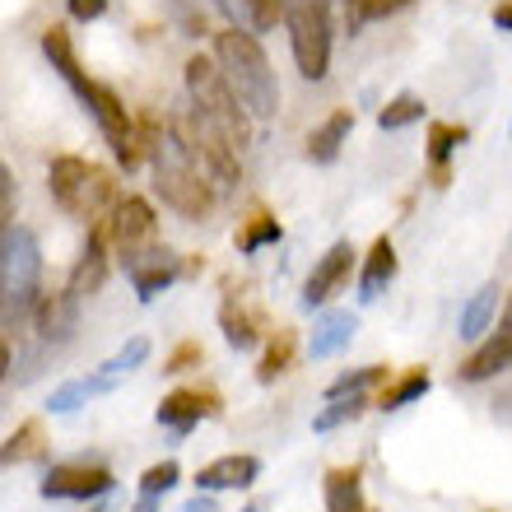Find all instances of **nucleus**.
Segmentation results:
<instances>
[{
  "instance_id": "nucleus-30",
  "label": "nucleus",
  "mask_w": 512,
  "mask_h": 512,
  "mask_svg": "<svg viewBox=\"0 0 512 512\" xmlns=\"http://www.w3.org/2000/svg\"><path fill=\"white\" fill-rule=\"evenodd\" d=\"M149 359V340L145 336H135V340H126L122 350L112 354L108 364L98 368V373H108V378H126V373H131V368H140Z\"/></svg>"
},
{
  "instance_id": "nucleus-10",
  "label": "nucleus",
  "mask_w": 512,
  "mask_h": 512,
  "mask_svg": "<svg viewBox=\"0 0 512 512\" xmlns=\"http://www.w3.org/2000/svg\"><path fill=\"white\" fill-rule=\"evenodd\" d=\"M108 238L122 256L135 252V247H145L149 238H154V210H149V201H140V196H122V201L112 205Z\"/></svg>"
},
{
  "instance_id": "nucleus-38",
  "label": "nucleus",
  "mask_w": 512,
  "mask_h": 512,
  "mask_svg": "<svg viewBox=\"0 0 512 512\" xmlns=\"http://www.w3.org/2000/svg\"><path fill=\"white\" fill-rule=\"evenodd\" d=\"M182 512H215V494H196V499L182 503Z\"/></svg>"
},
{
  "instance_id": "nucleus-34",
  "label": "nucleus",
  "mask_w": 512,
  "mask_h": 512,
  "mask_svg": "<svg viewBox=\"0 0 512 512\" xmlns=\"http://www.w3.org/2000/svg\"><path fill=\"white\" fill-rule=\"evenodd\" d=\"M38 443V424H24L19 433H10V443H5V461H24Z\"/></svg>"
},
{
  "instance_id": "nucleus-37",
  "label": "nucleus",
  "mask_w": 512,
  "mask_h": 512,
  "mask_svg": "<svg viewBox=\"0 0 512 512\" xmlns=\"http://www.w3.org/2000/svg\"><path fill=\"white\" fill-rule=\"evenodd\" d=\"M66 5H70V14H75L80 24H89V19H98V14L108 10L112 0H66Z\"/></svg>"
},
{
  "instance_id": "nucleus-8",
  "label": "nucleus",
  "mask_w": 512,
  "mask_h": 512,
  "mask_svg": "<svg viewBox=\"0 0 512 512\" xmlns=\"http://www.w3.org/2000/svg\"><path fill=\"white\" fill-rule=\"evenodd\" d=\"M103 494H112V471L108 466H89V461H61L42 480V499L89 503V499H103Z\"/></svg>"
},
{
  "instance_id": "nucleus-40",
  "label": "nucleus",
  "mask_w": 512,
  "mask_h": 512,
  "mask_svg": "<svg viewBox=\"0 0 512 512\" xmlns=\"http://www.w3.org/2000/svg\"><path fill=\"white\" fill-rule=\"evenodd\" d=\"M494 28H508V33H512V0L494 10Z\"/></svg>"
},
{
  "instance_id": "nucleus-21",
  "label": "nucleus",
  "mask_w": 512,
  "mask_h": 512,
  "mask_svg": "<svg viewBox=\"0 0 512 512\" xmlns=\"http://www.w3.org/2000/svg\"><path fill=\"white\" fill-rule=\"evenodd\" d=\"M322 489H326V512H364V485H359V471H354V466L331 471Z\"/></svg>"
},
{
  "instance_id": "nucleus-14",
  "label": "nucleus",
  "mask_w": 512,
  "mask_h": 512,
  "mask_svg": "<svg viewBox=\"0 0 512 512\" xmlns=\"http://www.w3.org/2000/svg\"><path fill=\"white\" fill-rule=\"evenodd\" d=\"M256 475H261V461L247 457V452H233V457H219L210 466L196 471V489L201 494H224V489H252Z\"/></svg>"
},
{
  "instance_id": "nucleus-20",
  "label": "nucleus",
  "mask_w": 512,
  "mask_h": 512,
  "mask_svg": "<svg viewBox=\"0 0 512 512\" xmlns=\"http://www.w3.org/2000/svg\"><path fill=\"white\" fill-rule=\"evenodd\" d=\"M494 312H499V284H485V289H475L471 303L461 308V340H480L494 322Z\"/></svg>"
},
{
  "instance_id": "nucleus-18",
  "label": "nucleus",
  "mask_w": 512,
  "mask_h": 512,
  "mask_svg": "<svg viewBox=\"0 0 512 512\" xmlns=\"http://www.w3.org/2000/svg\"><path fill=\"white\" fill-rule=\"evenodd\" d=\"M350 131H354V112L350 108L331 112V117H326V122L308 135V159L312 163H336L340 159V145L350 140Z\"/></svg>"
},
{
  "instance_id": "nucleus-33",
  "label": "nucleus",
  "mask_w": 512,
  "mask_h": 512,
  "mask_svg": "<svg viewBox=\"0 0 512 512\" xmlns=\"http://www.w3.org/2000/svg\"><path fill=\"white\" fill-rule=\"evenodd\" d=\"M266 243H280V224L270 215H252V224L238 238V252H256V247H266Z\"/></svg>"
},
{
  "instance_id": "nucleus-17",
  "label": "nucleus",
  "mask_w": 512,
  "mask_h": 512,
  "mask_svg": "<svg viewBox=\"0 0 512 512\" xmlns=\"http://www.w3.org/2000/svg\"><path fill=\"white\" fill-rule=\"evenodd\" d=\"M354 331H359V317H354V312H345V308L322 312L317 326H312V345H308L312 359H331V354H340L354 340Z\"/></svg>"
},
{
  "instance_id": "nucleus-43",
  "label": "nucleus",
  "mask_w": 512,
  "mask_h": 512,
  "mask_svg": "<svg viewBox=\"0 0 512 512\" xmlns=\"http://www.w3.org/2000/svg\"><path fill=\"white\" fill-rule=\"evenodd\" d=\"M243 512H261V508H243Z\"/></svg>"
},
{
  "instance_id": "nucleus-2",
  "label": "nucleus",
  "mask_w": 512,
  "mask_h": 512,
  "mask_svg": "<svg viewBox=\"0 0 512 512\" xmlns=\"http://www.w3.org/2000/svg\"><path fill=\"white\" fill-rule=\"evenodd\" d=\"M215 61L256 122H270L280 112V84H275V70H270L266 52H261V42L252 33H243V28L215 33Z\"/></svg>"
},
{
  "instance_id": "nucleus-15",
  "label": "nucleus",
  "mask_w": 512,
  "mask_h": 512,
  "mask_svg": "<svg viewBox=\"0 0 512 512\" xmlns=\"http://www.w3.org/2000/svg\"><path fill=\"white\" fill-rule=\"evenodd\" d=\"M503 368H512V326L499 322V331L475 345V354L457 368V382H489L499 378Z\"/></svg>"
},
{
  "instance_id": "nucleus-6",
  "label": "nucleus",
  "mask_w": 512,
  "mask_h": 512,
  "mask_svg": "<svg viewBox=\"0 0 512 512\" xmlns=\"http://www.w3.org/2000/svg\"><path fill=\"white\" fill-rule=\"evenodd\" d=\"M47 187H52V201L70 215L94 219L103 210V201H112V177L98 173L94 163L75 159V154H61L47 168Z\"/></svg>"
},
{
  "instance_id": "nucleus-29",
  "label": "nucleus",
  "mask_w": 512,
  "mask_h": 512,
  "mask_svg": "<svg viewBox=\"0 0 512 512\" xmlns=\"http://www.w3.org/2000/svg\"><path fill=\"white\" fill-rule=\"evenodd\" d=\"M219 322H224V340H229L233 350H252L256 345V326H252V317H247L243 308H224L219 312Z\"/></svg>"
},
{
  "instance_id": "nucleus-3",
  "label": "nucleus",
  "mask_w": 512,
  "mask_h": 512,
  "mask_svg": "<svg viewBox=\"0 0 512 512\" xmlns=\"http://www.w3.org/2000/svg\"><path fill=\"white\" fill-rule=\"evenodd\" d=\"M187 94H191V112L205 117L238 154L252 145V112L243 108V98L233 94L229 75L219 70L215 56H191L187 61Z\"/></svg>"
},
{
  "instance_id": "nucleus-16",
  "label": "nucleus",
  "mask_w": 512,
  "mask_h": 512,
  "mask_svg": "<svg viewBox=\"0 0 512 512\" xmlns=\"http://www.w3.org/2000/svg\"><path fill=\"white\" fill-rule=\"evenodd\" d=\"M201 415H219V405H215V396L210 391H173V396H163V405H159V424L163 429H173V433H191L196 424H201Z\"/></svg>"
},
{
  "instance_id": "nucleus-36",
  "label": "nucleus",
  "mask_w": 512,
  "mask_h": 512,
  "mask_svg": "<svg viewBox=\"0 0 512 512\" xmlns=\"http://www.w3.org/2000/svg\"><path fill=\"white\" fill-rule=\"evenodd\" d=\"M0 219L14 224V173L10 168H0Z\"/></svg>"
},
{
  "instance_id": "nucleus-23",
  "label": "nucleus",
  "mask_w": 512,
  "mask_h": 512,
  "mask_svg": "<svg viewBox=\"0 0 512 512\" xmlns=\"http://www.w3.org/2000/svg\"><path fill=\"white\" fill-rule=\"evenodd\" d=\"M457 145H466V126H452V122L429 126V163L438 168V177H447V159H452Z\"/></svg>"
},
{
  "instance_id": "nucleus-41",
  "label": "nucleus",
  "mask_w": 512,
  "mask_h": 512,
  "mask_svg": "<svg viewBox=\"0 0 512 512\" xmlns=\"http://www.w3.org/2000/svg\"><path fill=\"white\" fill-rule=\"evenodd\" d=\"M163 499H149V494H140V503H135V512H159Z\"/></svg>"
},
{
  "instance_id": "nucleus-12",
  "label": "nucleus",
  "mask_w": 512,
  "mask_h": 512,
  "mask_svg": "<svg viewBox=\"0 0 512 512\" xmlns=\"http://www.w3.org/2000/svg\"><path fill=\"white\" fill-rule=\"evenodd\" d=\"M33 326H38V340L42 345H66L80 326V298L70 294H42L38 312H33Z\"/></svg>"
},
{
  "instance_id": "nucleus-25",
  "label": "nucleus",
  "mask_w": 512,
  "mask_h": 512,
  "mask_svg": "<svg viewBox=\"0 0 512 512\" xmlns=\"http://www.w3.org/2000/svg\"><path fill=\"white\" fill-rule=\"evenodd\" d=\"M42 52H47V61L61 70V80H66V84L75 80V75H84L80 61H75V52H70L66 28H47V33H42Z\"/></svg>"
},
{
  "instance_id": "nucleus-19",
  "label": "nucleus",
  "mask_w": 512,
  "mask_h": 512,
  "mask_svg": "<svg viewBox=\"0 0 512 512\" xmlns=\"http://www.w3.org/2000/svg\"><path fill=\"white\" fill-rule=\"evenodd\" d=\"M391 280H396V247H391V238H378V243H373V252H368V261H364L359 298H364V303H373V298H378Z\"/></svg>"
},
{
  "instance_id": "nucleus-44",
  "label": "nucleus",
  "mask_w": 512,
  "mask_h": 512,
  "mask_svg": "<svg viewBox=\"0 0 512 512\" xmlns=\"http://www.w3.org/2000/svg\"><path fill=\"white\" fill-rule=\"evenodd\" d=\"M89 512H98V508H89Z\"/></svg>"
},
{
  "instance_id": "nucleus-1",
  "label": "nucleus",
  "mask_w": 512,
  "mask_h": 512,
  "mask_svg": "<svg viewBox=\"0 0 512 512\" xmlns=\"http://www.w3.org/2000/svg\"><path fill=\"white\" fill-rule=\"evenodd\" d=\"M145 149H149V163H154V187H159L163 205H173L177 215H187V219L210 215L215 187H210L205 168L196 163V149L187 145V135L145 126Z\"/></svg>"
},
{
  "instance_id": "nucleus-39",
  "label": "nucleus",
  "mask_w": 512,
  "mask_h": 512,
  "mask_svg": "<svg viewBox=\"0 0 512 512\" xmlns=\"http://www.w3.org/2000/svg\"><path fill=\"white\" fill-rule=\"evenodd\" d=\"M215 5H219V10H224V14H229V19H233V28H238V19H243V24H247L243 0H215Z\"/></svg>"
},
{
  "instance_id": "nucleus-5",
  "label": "nucleus",
  "mask_w": 512,
  "mask_h": 512,
  "mask_svg": "<svg viewBox=\"0 0 512 512\" xmlns=\"http://www.w3.org/2000/svg\"><path fill=\"white\" fill-rule=\"evenodd\" d=\"M284 24H289L298 75L326 80V70H331V0H289Z\"/></svg>"
},
{
  "instance_id": "nucleus-42",
  "label": "nucleus",
  "mask_w": 512,
  "mask_h": 512,
  "mask_svg": "<svg viewBox=\"0 0 512 512\" xmlns=\"http://www.w3.org/2000/svg\"><path fill=\"white\" fill-rule=\"evenodd\" d=\"M503 326H512V294H508V308H503Z\"/></svg>"
},
{
  "instance_id": "nucleus-26",
  "label": "nucleus",
  "mask_w": 512,
  "mask_h": 512,
  "mask_svg": "<svg viewBox=\"0 0 512 512\" xmlns=\"http://www.w3.org/2000/svg\"><path fill=\"white\" fill-rule=\"evenodd\" d=\"M368 405H373L368 396H340V401H331V405L322 410V415L312 419V429H317V433H331V429H340V424L359 419V415L368 410Z\"/></svg>"
},
{
  "instance_id": "nucleus-31",
  "label": "nucleus",
  "mask_w": 512,
  "mask_h": 512,
  "mask_svg": "<svg viewBox=\"0 0 512 512\" xmlns=\"http://www.w3.org/2000/svg\"><path fill=\"white\" fill-rule=\"evenodd\" d=\"M177 480H182V466L168 457V461H159V466H149V471L140 475V494H149V499H163V494H168Z\"/></svg>"
},
{
  "instance_id": "nucleus-11",
  "label": "nucleus",
  "mask_w": 512,
  "mask_h": 512,
  "mask_svg": "<svg viewBox=\"0 0 512 512\" xmlns=\"http://www.w3.org/2000/svg\"><path fill=\"white\" fill-rule=\"evenodd\" d=\"M350 270H354V247L350 243H336L331 252L322 256V261H317V266H312L308 284H303V308H322L326 298L350 280Z\"/></svg>"
},
{
  "instance_id": "nucleus-35",
  "label": "nucleus",
  "mask_w": 512,
  "mask_h": 512,
  "mask_svg": "<svg viewBox=\"0 0 512 512\" xmlns=\"http://www.w3.org/2000/svg\"><path fill=\"white\" fill-rule=\"evenodd\" d=\"M191 364H201V345H196V340H182L173 350V359H168V373H187Z\"/></svg>"
},
{
  "instance_id": "nucleus-13",
  "label": "nucleus",
  "mask_w": 512,
  "mask_h": 512,
  "mask_svg": "<svg viewBox=\"0 0 512 512\" xmlns=\"http://www.w3.org/2000/svg\"><path fill=\"white\" fill-rule=\"evenodd\" d=\"M103 280H108V224H98V229L89 233V243H84L80 261L70 270L66 289L75 298H94L98 289H103Z\"/></svg>"
},
{
  "instance_id": "nucleus-32",
  "label": "nucleus",
  "mask_w": 512,
  "mask_h": 512,
  "mask_svg": "<svg viewBox=\"0 0 512 512\" xmlns=\"http://www.w3.org/2000/svg\"><path fill=\"white\" fill-rule=\"evenodd\" d=\"M284 10H289V0H243V14L256 33H270L284 19Z\"/></svg>"
},
{
  "instance_id": "nucleus-22",
  "label": "nucleus",
  "mask_w": 512,
  "mask_h": 512,
  "mask_svg": "<svg viewBox=\"0 0 512 512\" xmlns=\"http://www.w3.org/2000/svg\"><path fill=\"white\" fill-rule=\"evenodd\" d=\"M433 387V378H429V368H410L405 378H396L391 387H382V396L373 405L378 410H401V405H410V401H419L424 391Z\"/></svg>"
},
{
  "instance_id": "nucleus-27",
  "label": "nucleus",
  "mask_w": 512,
  "mask_h": 512,
  "mask_svg": "<svg viewBox=\"0 0 512 512\" xmlns=\"http://www.w3.org/2000/svg\"><path fill=\"white\" fill-rule=\"evenodd\" d=\"M382 378H387V368H382V364L354 368V373H340V378L331 382V391H326V396H331V401H340V396H364V391L378 387Z\"/></svg>"
},
{
  "instance_id": "nucleus-9",
  "label": "nucleus",
  "mask_w": 512,
  "mask_h": 512,
  "mask_svg": "<svg viewBox=\"0 0 512 512\" xmlns=\"http://www.w3.org/2000/svg\"><path fill=\"white\" fill-rule=\"evenodd\" d=\"M122 261H126V275H131L140 298L163 294V289L177 280V256L168 252V247H135V252L122 256Z\"/></svg>"
},
{
  "instance_id": "nucleus-4",
  "label": "nucleus",
  "mask_w": 512,
  "mask_h": 512,
  "mask_svg": "<svg viewBox=\"0 0 512 512\" xmlns=\"http://www.w3.org/2000/svg\"><path fill=\"white\" fill-rule=\"evenodd\" d=\"M38 275H42V247L24 224H5L0 233V294H5V331L38 312Z\"/></svg>"
},
{
  "instance_id": "nucleus-24",
  "label": "nucleus",
  "mask_w": 512,
  "mask_h": 512,
  "mask_svg": "<svg viewBox=\"0 0 512 512\" xmlns=\"http://www.w3.org/2000/svg\"><path fill=\"white\" fill-rule=\"evenodd\" d=\"M415 122H424V98L419 94H396L387 108L378 112L382 131H405V126H415Z\"/></svg>"
},
{
  "instance_id": "nucleus-7",
  "label": "nucleus",
  "mask_w": 512,
  "mask_h": 512,
  "mask_svg": "<svg viewBox=\"0 0 512 512\" xmlns=\"http://www.w3.org/2000/svg\"><path fill=\"white\" fill-rule=\"evenodd\" d=\"M70 89H75V98H80L84 108L94 112V122H98V131H103V140L112 145L117 163L131 173L135 163H140V145H135V126H131V117H126L122 98L112 94L108 84H94V80H84V75H75V80H70Z\"/></svg>"
},
{
  "instance_id": "nucleus-28",
  "label": "nucleus",
  "mask_w": 512,
  "mask_h": 512,
  "mask_svg": "<svg viewBox=\"0 0 512 512\" xmlns=\"http://www.w3.org/2000/svg\"><path fill=\"white\" fill-rule=\"evenodd\" d=\"M289 359H294V336H289V331H280V336L270 340V350H266V359H261V368H256V378L275 382L280 373H289Z\"/></svg>"
}]
</instances>
